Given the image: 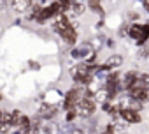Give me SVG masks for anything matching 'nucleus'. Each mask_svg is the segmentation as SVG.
Segmentation results:
<instances>
[{
  "label": "nucleus",
  "instance_id": "obj_7",
  "mask_svg": "<svg viewBox=\"0 0 149 134\" xmlns=\"http://www.w3.org/2000/svg\"><path fill=\"white\" fill-rule=\"evenodd\" d=\"M56 113H58V106H54V104H42L39 108V111H37V116L42 118V120H51Z\"/></svg>",
  "mask_w": 149,
  "mask_h": 134
},
{
  "label": "nucleus",
  "instance_id": "obj_18",
  "mask_svg": "<svg viewBox=\"0 0 149 134\" xmlns=\"http://www.w3.org/2000/svg\"><path fill=\"white\" fill-rule=\"evenodd\" d=\"M142 6H144V9H146L147 14H149V0H142Z\"/></svg>",
  "mask_w": 149,
  "mask_h": 134
},
{
  "label": "nucleus",
  "instance_id": "obj_23",
  "mask_svg": "<svg viewBox=\"0 0 149 134\" xmlns=\"http://www.w3.org/2000/svg\"><path fill=\"white\" fill-rule=\"evenodd\" d=\"M2 111H4V109H0V116H2Z\"/></svg>",
  "mask_w": 149,
  "mask_h": 134
},
{
  "label": "nucleus",
  "instance_id": "obj_19",
  "mask_svg": "<svg viewBox=\"0 0 149 134\" xmlns=\"http://www.w3.org/2000/svg\"><path fill=\"white\" fill-rule=\"evenodd\" d=\"M30 65H32V69H39V63H35V62H30Z\"/></svg>",
  "mask_w": 149,
  "mask_h": 134
},
{
  "label": "nucleus",
  "instance_id": "obj_13",
  "mask_svg": "<svg viewBox=\"0 0 149 134\" xmlns=\"http://www.w3.org/2000/svg\"><path fill=\"white\" fill-rule=\"evenodd\" d=\"M135 85H139L144 90H149V74H139V80Z\"/></svg>",
  "mask_w": 149,
  "mask_h": 134
},
{
  "label": "nucleus",
  "instance_id": "obj_9",
  "mask_svg": "<svg viewBox=\"0 0 149 134\" xmlns=\"http://www.w3.org/2000/svg\"><path fill=\"white\" fill-rule=\"evenodd\" d=\"M142 34H144V25H142V23H133V25H130V28H128V35H130L132 39H135V42L140 41Z\"/></svg>",
  "mask_w": 149,
  "mask_h": 134
},
{
  "label": "nucleus",
  "instance_id": "obj_12",
  "mask_svg": "<svg viewBox=\"0 0 149 134\" xmlns=\"http://www.w3.org/2000/svg\"><path fill=\"white\" fill-rule=\"evenodd\" d=\"M84 4L83 2H72V6H70V11H72V14L74 16H81L83 13H84Z\"/></svg>",
  "mask_w": 149,
  "mask_h": 134
},
{
  "label": "nucleus",
  "instance_id": "obj_20",
  "mask_svg": "<svg viewBox=\"0 0 149 134\" xmlns=\"http://www.w3.org/2000/svg\"><path fill=\"white\" fill-rule=\"evenodd\" d=\"M14 134H23V132H21V130H18V129H16V132H14Z\"/></svg>",
  "mask_w": 149,
  "mask_h": 134
},
{
  "label": "nucleus",
  "instance_id": "obj_6",
  "mask_svg": "<svg viewBox=\"0 0 149 134\" xmlns=\"http://www.w3.org/2000/svg\"><path fill=\"white\" fill-rule=\"evenodd\" d=\"M7 2L18 14H26L33 4V0H7Z\"/></svg>",
  "mask_w": 149,
  "mask_h": 134
},
{
  "label": "nucleus",
  "instance_id": "obj_21",
  "mask_svg": "<svg viewBox=\"0 0 149 134\" xmlns=\"http://www.w3.org/2000/svg\"><path fill=\"white\" fill-rule=\"evenodd\" d=\"M72 2H83V0H72Z\"/></svg>",
  "mask_w": 149,
  "mask_h": 134
},
{
  "label": "nucleus",
  "instance_id": "obj_8",
  "mask_svg": "<svg viewBox=\"0 0 149 134\" xmlns=\"http://www.w3.org/2000/svg\"><path fill=\"white\" fill-rule=\"evenodd\" d=\"M137 80H139V74L135 73V71H130V73H126L125 76H123V81H121V88H125L126 92L137 83Z\"/></svg>",
  "mask_w": 149,
  "mask_h": 134
},
{
  "label": "nucleus",
  "instance_id": "obj_22",
  "mask_svg": "<svg viewBox=\"0 0 149 134\" xmlns=\"http://www.w3.org/2000/svg\"><path fill=\"white\" fill-rule=\"evenodd\" d=\"M2 99H4V95H2V94H0V101H2Z\"/></svg>",
  "mask_w": 149,
  "mask_h": 134
},
{
  "label": "nucleus",
  "instance_id": "obj_3",
  "mask_svg": "<svg viewBox=\"0 0 149 134\" xmlns=\"http://www.w3.org/2000/svg\"><path fill=\"white\" fill-rule=\"evenodd\" d=\"M93 53H95L93 46H91L90 42H83V44L76 46V48L70 51V56H72V58H76V60H88Z\"/></svg>",
  "mask_w": 149,
  "mask_h": 134
},
{
  "label": "nucleus",
  "instance_id": "obj_11",
  "mask_svg": "<svg viewBox=\"0 0 149 134\" xmlns=\"http://www.w3.org/2000/svg\"><path fill=\"white\" fill-rule=\"evenodd\" d=\"M21 118H23V113L19 109H13V116H11V127L18 129L19 123H21Z\"/></svg>",
  "mask_w": 149,
  "mask_h": 134
},
{
  "label": "nucleus",
  "instance_id": "obj_15",
  "mask_svg": "<svg viewBox=\"0 0 149 134\" xmlns=\"http://www.w3.org/2000/svg\"><path fill=\"white\" fill-rule=\"evenodd\" d=\"M76 116H77V111H76V109H70V111H67V115H65V122H72Z\"/></svg>",
  "mask_w": 149,
  "mask_h": 134
},
{
  "label": "nucleus",
  "instance_id": "obj_2",
  "mask_svg": "<svg viewBox=\"0 0 149 134\" xmlns=\"http://www.w3.org/2000/svg\"><path fill=\"white\" fill-rule=\"evenodd\" d=\"M119 116H121V120H125L126 123H132V125L142 122V115L130 106H119Z\"/></svg>",
  "mask_w": 149,
  "mask_h": 134
},
{
  "label": "nucleus",
  "instance_id": "obj_16",
  "mask_svg": "<svg viewBox=\"0 0 149 134\" xmlns=\"http://www.w3.org/2000/svg\"><path fill=\"white\" fill-rule=\"evenodd\" d=\"M11 129V123H0V134H9Z\"/></svg>",
  "mask_w": 149,
  "mask_h": 134
},
{
  "label": "nucleus",
  "instance_id": "obj_4",
  "mask_svg": "<svg viewBox=\"0 0 149 134\" xmlns=\"http://www.w3.org/2000/svg\"><path fill=\"white\" fill-rule=\"evenodd\" d=\"M121 63H123V56L118 55V53H114V55H111V56L100 65V73H109L111 69H114V67H119Z\"/></svg>",
  "mask_w": 149,
  "mask_h": 134
},
{
  "label": "nucleus",
  "instance_id": "obj_10",
  "mask_svg": "<svg viewBox=\"0 0 149 134\" xmlns=\"http://www.w3.org/2000/svg\"><path fill=\"white\" fill-rule=\"evenodd\" d=\"M86 4L90 7L91 13H97L100 16H104V9H102V0H86Z\"/></svg>",
  "mask_w": 149,
  "mask_h": 134
},
{
  "label": "nucleus",
  "instance_id": "obj_5",
  "mask_svg": "<svg viewBox=\"0 0 149 134\" xmlns=\"http://www.w3.org/2000/svg\"><path fill=\"white\" fill-rule=\"evenodd\" d=\"M61 39H63V42H67V44H76L77 42V30H76V25H70V27H67L65 30H61L60 34H58Z\"/></svg>",
  "mask_w": 149,
  "mask_h": 134
},
{
  "label": "nucleus",
  "instance_id": "obj_1",
  "mask_svg": "<svg viewBox=\"0 0 149 134\" xmlns=\"http://www.w3.org/2000/svg\"><path fill=\"white\" fill-rule=\"evenodd\" d=\"M86 88H88V87H86ZM76 111H77V116H81V118H90V116H93L95 111H97V99H95V94L88 90L86 97H83V99L79 101Z\"/></svg>",
  "mask_w": 149,
  "mask_h": 134
},
{
  "label": "nucleus",
  "instance_id": "obj_24",
  "mask_svg": "<svg viewBox=\"0 0 149 134\" xmlns=\"http://www.w3.org/2000/svg\"><path fill=\"white\" fill-rule=\"evenodd\" d=\"M121 134H126V132H121Z\"/></svg>",
  "mask_w": 149,
  "mask_h": 134
},
{
  "label": "nucleus",
  "instance_id": "obj_14",
  "mask_svg": "<svg viewBox=\"0 0 149 134\" xmlns=\"http://www.w3.org/2000/svg\"><path fill=\"white\" fill-rule=\"evenodd\" d=\"M147 39H149V23H144V34H142V37H140V41H139L137 44H139V46H142Z\"/></svg>",
  "mask_w": 149,
  "mask_h": 134
},
{
  "label": "nucleus",
  "instance_id": "obj_17",
  "mask_svg": "<svg viewBox=\"0 0 149 134\" xmlns=\"http://www.w3.org/2000/svg\"><path fill=\"white\" fill-rule=\"evenodd\" d=\"M70 134H84V130H83V129H77V127H74V129L70 130Z\"/></svg>",
  "mask_w": 149,
  "mask_h": 134
}]
</instances>
